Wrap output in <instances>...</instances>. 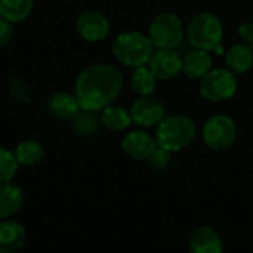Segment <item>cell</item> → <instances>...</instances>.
I'll return each mask as SVG.
<instances>
[{
	"label": "cell",
	"mask_w": 253,
	"mask_h": 253,
	"mask_svg": "<svg viewBox=\"0 0 253 253\" xmlns=\"http://www.w3.org/2000/svg\"><path fill=\"white\" fill-rule=\"evenodd\" d=\"M125 79L119 68L111 64H92L76 79L74 95L83 111H102L122 93Z\"/></svg>",
	"instance_id": "1"
},
{
	"label": "cell",
	"mask_w": 253,
	"mask_h": 253,
	"mask_svg": "<svg viewBox=\"0 0 253 253\" xmlns=\"http://www.w3.org/2000/svg\"><path fill=\"white\" fill-rule=\"evenodd\" d=\"M111 50L120 64L130 68H138L148 65L156 49L147 34L130 30L114 37Z\"/></svg>",
	"instance_id": "2"
},
{
	"label": "cell",
	"mask_w": 253,
	"mask_h": 253,
	"mask_svg": "<svg viewBox=\"0 0 253 253\" xmlns=\"http://www.w3.org/2000/svg\"><path fill=\"white\" fill-rule=\"evenodd\" d=\"M197 133L196 123L188 116H166V119L156 127V142L157 147L176 153L188 147Z\"/></svg>",
	"instance_id": "3"
},
{
	"label": "cell",
	"mask_w": 253,
	"mask_h": 253,
	"mask_svg": "<svg viewBox=\"0 0 253 253\" xmlns=\"http://www.w3.org/2000/svg\"><path fill=\"white\" fill-rule=\"evenodd\" d=\"M187 37L193 47L211 52L222 42V22L213 12H200L190 21L187 27Z\"/></svg>",
	"instance_id": "4"
},
{
	"label": "cell",
	"mask_w": 253,
	"mask_h": 253,
	"mask_svg": "<svg viewBox=\"0 0 253 253\" xmlns=\"http://www.w3.org/2000/svg\"><path fill=\"white\" fill-rule=\"evenodd\" d=\"M147 36L154 49H176L184 40L182 19L173 12H162L150 22Z\"/></svg>",
	"instance_id": "5"
},
{
	"label": "cell",
	"mask_w": 253,
	"mask_h": 253,
	"mask_svg": "<svg viewBox=\"0 0 253 253\" xmlns=\"http://www.w3.org/2000/svg\"><path fill=\"white\" fill-rule=\"evenodd\" d=\"M237 77L228 68H212L199 83L200 95L211 102H224L237 92Z\"/></svg>",
	"instance_id": "6"
},
{
	"label": "cell",
	"mask_w": 253,
	"mask_h": 253,
	"mask_svg": "<svg viewBox=\"0 0 253 253\" xmlns=\"http://www.w3.org/2000/svg\"><path fill=\"white\" fill-rule=\"evenodd\" d=\"M203 142L213 151H224L237 139V125L227 114H215L206 120L202 129Z\"/></svg>",
	"instance_id": "7"
},
{
	"label": "cell",
	"mask_w": 253,
	"mask_h": 253,
	"mask_svg": "<svg viewBox=\"0 0 253 253\" xmlns=\"http://www.w3.org/2000/svg\"><path fill=\"white\" fill-rule=\"evenodd\" d=\"M76 31L83 40L89 43H98L108 37L111 31V24L102 12L90 9L82 12L77 16Z\"/></svg>",
	"instance_id": "8"
},
{
	"label": "cell",
	"mask_w": 253,
	"mask_h": 253,
	"mask_svg": "<svg viewBox=\"0 0 253 253\" xmlns=\"http://www.w3.org/2000/svg\"><path fill=\"white\" fill-rule=\"evenodd\" d=\"M130 117L139 127H157L166 119V107L162 101L150 96H139L133 101L130 110Z\"/></svg>",
	"instance_id": "9"
},
{
	"label": "cell",
	"mask_w": 253,
	"mask_h": 253,
	"mask_svg": "<svg viewBox=\"0 0 253 253\" xmlns=\"http://www.w3.org/2000/svg\"><path fill=\"white\" fill-rule=\"evenodd\" d=\"M148 67L159 80H172L182 73V56L175 49H156Z\"/></svg>",
	"instance_id": "10"
},
{
	"label": "cell",
	"mask_w": 253,
	"mask_h": 253,
	"mask_svg": "<svg viewBox=\"0 0 253 253\" xmlns=\"http://www.w3.org/2000/svg\"><path fill=\"white\" fill-rule=\"evenodd\" d=\"M122 150L133 160H148L157 150V142L145 130H132L123 138Z\"/></svg>",
	"instance_id": "11"
},
{
	"label": "cell",
	"mask_w": 253,
	"mask_h": 253,
	"mask_svg": "<svg viewBox=\"0 0 253 253\" xmlns=\"http://www.w3.org/2000/svg\"><path fill=\"white\" fill-rule=\"evenodd\" d=\"M190 253H222L224 242L221 234L211 225L199 227L190 237Z\"/></svg>",
	"instance_id": "12"
},
{
	"label": "cell",
	"mask_w": 253,
	"mask_h": 253,
	"mask_svg": "<svg viewBox=\"0 0 253 253\" xmlns=\"http://www.w3.org/2000/svg\"><path fill=\"white\" fill-rule=\"evenodd\" d=\"M25 227L12 219L0 221V253H16L25 245Z\"/></svg>",
	"instance_id": "13"
},
{
	"label": "cell",
	"mask_w": 253,
	"mask_h": 253,
	"mask_svg": "<svg viewBox=\"0 0 253 253\" xmlns=\"http://www.w3.org/2000/svg\"><path fill=\"white\" fill-rule=\"evenodd\" d=\"M212 70V56L208 50L193 49L182 58V73L193 80L203 79Z\"/></svg>",
	"instance_id": "14"
},
{
	"label": "cell",
	"mask_w": 253,
	"mask_h": 253,
	"mask_svg": "<svg viewBox=\"0 0 253 253\" xmlns=\"http://www.w3.org/2000/svg\"><path fill=\"white\" fill-rule=\"evenodd\" d=\"M24 203V193L19 185L0 182V219H9L19 212Z\"/></svg>",
	"instance_id": "15"
},
{
	"label": "cell",
	"mask_w": 253,
	"mask_h": 253,
	"mask_svg": "<svg viewBox=\"0 0 253 253\" xmlns=\"http://www.w3.org/2000/svg\"><path fill=\"white\" fill-rule=\"evenodd\" d=\"M50 114L61 120H71L80 113V105L74 93L55 92L47 102Z\"/></svg>",
	"instance_id": "16"
},
{
	"label": "cell",
	"mask_w": 253,
	"mask_h": 253,
	"mask_svg": "<svg viewBox=\"0 0 253 253\" xmlns=\"http://www.w3.org/2000/svg\"><path fill=\"white\" fill-rule=\"evenodd\" d=\"M225 65L227 68L237 74H246L253 67V49L251 44L243 42L233 44L227 55H225Z\"/></svg>",
	"instance_id": "17"
},
{
	"label": "cell",
	"mask_w": 253,
	"mask_h": 253,
	"mask_svg": "<svg viewBox=\"0 0 253 253\" xmlns=\"http://www.w3.org/2000/svg\"><path fill=\"white\" fill-rule=\"evenodd\" d=\"M101 123L105 129L111 132H122L127 129L133 122L130 117V113L119 105H108L101 111Z\"/></svg>",
	"instance_id": "18"
},
{
	"label": "cell",
	"mask_w": 253,
	"mask_h": 253,
	"mask_svg": "<svg viewBox=\"0 0 253 253\" xmlns=\"http://www.w3.org/2000/svg\"><path fill=\"white\" fill-rule=\"evenodd\" d=\"M15 156L19 165L31 168L44 159V147L37 139H24L15 148Z\"/></svg>",
	"instance_id": "19"
},
{
	"label": "cell",
	"mask_w": 253,
	"mask_h": 253,
	"mask_svg": "<svg viewBox=\"0 0 253 253\" xmlns=\"http://www.w3.org/2000/svg\"><path fill=\"white\" fill-rule=\"evenodd\" d=\"M34 9V0H0V16L12 24L25 21Z\"/></svg>",
	"instance_id": "20"
},
{
	"label": "cell",
	"mask_w": 253,
	"mask_h": 253,
	"mask_svg": "<svg viewBox=\"0 0 253 253\" xmlns=\"http://www.w3.org/2000/svg\"><path fill=\"white\" fill-rule=\"evenodd\" d=\"M159 84V79L150 70L148 65H142L133 68L130 76V86L139 96H150L156 92Z\"/></svg>",
	"instance_id": "21"
},
{
	"label": "cell",
	"mask_w": 253,
	"mask_h": 253,
	"mask_svg": "<svg viewBox=\"0 0 253 253\" xmlns=\"http://www.w3.org/2000/svg\"><path fill=\"white\" fill-rule=\"evenodd\" d=\"M19 163L13 151L0 147V182H9L15 178Z\"/></svg>",
	"instance_id": "22"
},
{
	"label": "cell",
	"mask_w": 253,
	"mask_h": 253,
	"mask_svg": "<svg viewBox=\"0 0 253 253\" xmlns=\"http://www.w3.org/2000/svg\"><path fill=\"white\" fill-rule=\"evenodd\" d=\"M73 127L80 136H92L98 130V119L90 111H83L73 119Z\"/></svg>",
	"instance_id": "23"
},
{
	"label": "cell",
	"mask_w": 253,
	"mask_h": 253,
	"mask_svg": "<svg viewBox=\"0 0 253 253\" xmlns=\"http://www.w3.org/2000/svg\"><path fill=\"white\" fill-rule=\"evenodd\" d=\"M7 89H9L10 95L19 104L28 105L31 102V92H30L27 83L19 76H15V74L9 76V79H7Z\"/></svg>",
	"instance_id": "24"
},
{
	"label": "cell",
	"mask_w": 253,
	"mask_h": 253,
	"mask_svg": "<svg viewBox=\"0 0 253 253\" xmlns=\"http://www.w3.org/2000/svg\"><path fill=\"white\" fill-rule=\"evenodd\" d=\"M170 154H172V153H169V151H166V150L157 147V150H156V151L151 154V157L148 159V160H150V165H151L154 169H163V168H166V166L169 165V162L172 160Z\"/></svg>",
	"instance_id": "25"
},
{
	"label": "cell",
	"mask_w": 253,
	"mask_h": 253,
	"mask_svg": "<svg viewBox=\"0 0 253 253\" xmlns=\"http://www.w3.org/2000/svg\"><path fill=\"white\" fill-rule=\"evenodd\" d=\"M13 36H15L13 24L0 16V49L7 46L12 42Z\"/></svg>",
	"instance_id": "26"
},
{
	"label": "cell",
	"mask_w": 253,
	"mask_h": 253,
	"mask_svg": "<svg viewBox=\"0 0 253 253\" xmlns=\"http://www.w3.org/2000/svg\"><path fill=\"white\" fill-rule=\"evenodd\" d=\"M237 33H239V37L243 43L246 44H253V22H242L237 28Z\"/></svg>",
	"instance_id": "27"
},
{
	"label": "cell",
	"mask_w": 253,
	"mask_h": 253,
	"mask_svg": "<svg viewBox=\"0 0 253 253\" xmlns=\"http://www.w3.org/2000/svg\"><path fill=\"white\" fill-rule=\"evenodd\" d=\"M0 101H1V93H0Z\"/></svg>",
	"instance_id": "28"
},
{
	"label": "cell",
	"mask_w": 253,
	"mask_h": 253,
	"mask_svg": "<svg viewBox=\"0 0 253 253\" xmlns=\"http://www.w3.org/2000/svg\"><path fill=\"white\" fill-rule=\"evenodd\" d=\"M252 49H253V44H252Z\"/></svg>",
	"instance_id": "29"
}]
</instances>
